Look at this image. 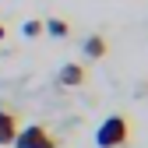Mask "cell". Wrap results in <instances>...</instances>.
<instances>
[{
  "instance_id": "6da1fadb",
  "label": "cell",
  "mask_w": 148,
  "mask_h": 148,
  "mask_svg": "<svg viewBox=\"0 0 148 148\" xmlns=\"http://www.w3.org/2000/svg\"><path fill=\"white\" fill-rule=\"evenodd\" d=\"M127 138H131V123L123 116H106L95 131V145L99 148H123Z\"/></svg>"
},
{
  "instance_id": "5b68a950",
  "label": "cell",
  "mask_w": 148,
  "mask_h": 148,
  "mask_svg": "<svg viewBox=\"0 0 148 148\" xmlns=\"http://www.w3.org/2000/svg\"><path fill=\"white\" fill-rule=\"evenodd\" d=\"M106 39H102V35H88V39H85V57L88 60H99V57H106Z\"/></svg>"
},
{
  "instance_id": "277c9868",
  "label": "cell",
  "mask_w": 148,
  "mask_h": 148,
  "mask_svg": "<svg viewBox=\"0 0 148 148\" xmlns=\"http://www.w3.org/2000/svg\"><path fill=\"white\" fill-rule=\"evenodd\" d=\"M57 78H60L64 88H78V85H85V67L81 64H64Z\"/></svg>"
},
{
  "instance_id": "ba28073f",
  "label": "cell",
  "mask_w": 148,
  "mask_h": 148,
  "mask_svg": "<svg viewBox=\"0 0 148 148\" xmlns=\"http://www.w3.org/2000/svg\"><path fill=\"white\" fill-rule=\"evenodd\" d=\"M4 35H7V28H4V25H0V39H4Z\"/></svg>"
},
{
  "instance_id": "52a82bcc",
  "label": "cell",
  "mask_w": 148,
  "mask_h": 148,
  "mask_svg": "<svg viewBox=\"0 0 148 148\" xmlns=\"http://www.w3.org/2000/svg\"><path fill=\"white\" fill-rule=\"evenodd\" d=\"M21 32L28 35V39H35V35H42V21H35V18H28V21L21 25Z\"/></svg>"
},
{
  "instance_id": "3957f363",
  "label": "cell",
  "mask_w": 148,
  "mask_h": 148,
  "mask_svg": "<svg viewBox=\"0 0 148 148\" xmlns=\"http://www.w3.org/2000/svg\"><path fill=\"white\" fill-rule=\"evenodd\" d=\"M18 134V113L7 106H0V145H11Z\"/></svg>"
},
{
  "instance_id": "8992f818",
  "label": "cell",
  "mask_w": 148,
  "mask_h": 148,
  "mask_svg": "<svg viewBox=\"0 0 148 148\" xmlns=\"http://www.w3.org/2000/svg\"><path fill=\"white\" fill-rule=\"evenodd\" d=\"M42 32H49L53 39H67V32H71V25L64 21V18H49V21H42Z\"/></svg>"
},
{
  "instance_id": "7a4b0ae2",
  "label": "cell",
  "mask_w": 148,
  "mask_h": 148,
  "mask_svg": "<svg viewBox=\"0 0 148 148\" xmlns=\"http://www.w3.org/2000/svg\"><path fill=\"white\" fill-rule=\"evenodd\" d=\"M14 148H57V138H53L46 127L32 123V127H18V134L11 141Z\"/></svg>"
}]
</instances>
